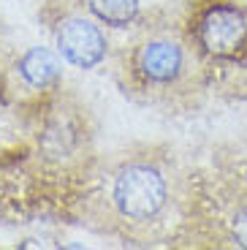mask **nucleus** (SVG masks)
I'll use <instances>...</instances> for the list:
<instances>
[{"label":"nucleus","instance_id":"obj_1","mask_svg":"<svg viewBox=\"0 0 247 250\" xmlns=\"http://www.w3.org/2000/svg\"><path fill=\"white\" fill-rule=\"evenodd\" d=\"M114 201L120 212L136 220L155 218L166 201V185L163 177L149 166H130L117 177L114 185Z\"/></svg>","mask_w":247,"mask_h":250},{"label":"nucleus","instance_id":"obj_2","mask_svg":"<svg viewBox=\"0 0 247 250\" xmlns=\"http://www.w3.org/2000/svg\"><path fill=\"white\" fill-rule=\"evenodd\" d=\"M57 49H60V55L71 65L93 68V65L101 62V57H103L106 41L93 22H87V19H71L57 33Z\"/></svg>","mask_w":247,"mask_h":250},{"label":"nucleus","instance_id":"obj_3","mask_svg":"<svg viewBox=\"0 0 247 250\" xmlns=\"http://www.w3.org/2000/svg\"><path fill=\"white\" fill-rule=\"evenodd\" d=\"M247 36V25L236 8L217 6L212 11H206L204 22H201V44L206 46V52L217 57L234 55Z\"/></svg>","mask_w":247,"mask_h":250},{"label":"nucleus","instance_id":"obj_4","mask_svg":"<svg viewBox=\"0 0 247 250\" xmlns=\"http://www.w3.org/2000/svg\"><path fill=\"white\" fill-rule=\"evenodd\" d=\"M182 68V52L168 41H152L142 52V71L155 82H168Z\"/></svg>","mask_w":247,"mask_h":250},{"label":"nucleus","instance_id":"obj_5","mask_svg":"<svg viewBox=\"0 0 247 250\" xmlns=\"http://www.w3.org/2000/svg\"><path fill=\"white\" fill-rule=\"evenodd\" d=\"M19 68H22V76L30 82L33 87H46V84H52V82L57 79L60 62H57V57L52 55L49 49L36 46V49H30L25 55V60H22Z\"/></svg>","mask_w":247,"mask_h":250},{"label":"nucleus","instance_id":"obj_6","mask_svg":"<svg viewBox=\"0 0 247 250\" xmlns=\"http://www.w3.org/2000/svg\"><path fill=\"white\" fill-rule=\"evenodd\" d=\"M90 11L106 25H128L139 14V0H87Z\"/></svg>","mask_w":247,"mask_h":250},{"label":"nucleus","instance_id":"obj_7","mask_svg":"<svg viewBox=\"0 0 247 250\" xmlns=\"http://www.w3.org/2000/svg\"><path fill=\"white\" fill-rule=\"evenodd\" d=\"M234 237H236V242L239 245H245L247 248V209L236 218V223H234Z\"/></svg>","mask_w":247,"mask_h":250}]
</instances>
